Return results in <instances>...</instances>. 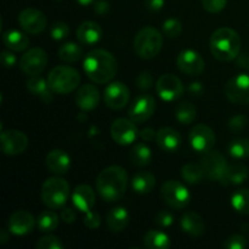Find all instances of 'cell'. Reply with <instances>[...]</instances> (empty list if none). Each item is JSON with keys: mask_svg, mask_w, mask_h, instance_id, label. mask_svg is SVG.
<instances>
[{"mask_svg": "<svg viewBox=\"0 0 249 249\" xmlns=\"http://www.w3.org/2000/svg\"><path fill=\"white\" fill-rule=\"evenodd\" d=\"M83 67L88 78L96 84H106L111 82L118 72V62L116 57L104 49L90 51L85 56Z\"/></svg>", "mask_w": 249, "mask_h": 249, "instance_id": "6da1fadb", "label": "cell"}, {"mask_svg": "<svg viewBox=\"0 0 249 249\" xmlns=\"http://www.w3.org/2000/svg\"><path fill=\"white\" fill-rule=\"evenodd\" d=\"M128 186V174L124 168L111 165L105 168L96 179V189L102 199L106 202H117L124 196Z\"/></svg>", "mask_w": 249, "mask_h": 249, "instance_id": "7a4b0ae2", "label": "cell"}, {"mask_svg": "<svg viewBox=\"0 0 249 249\" xmlns=\"http://www.w3.org/2000/svg\"><path fill=\"white\" fill-rule=\"evenodd\" d=\"M209 46L212 55L216 60L221 62H230L240 55L241 38L232 28L223 27L212 34Z\"/></svg>", "mask_w": 249, "mask_h": 249, "instance_id": "3957f363", "label": "cell"}, {"mask_svg": "<svg viewBox=\"0 0 249 249\" xmlns=\"http://www.w3.org/2000/svg\"><path fill=\"white\" fill-rule=\"evenodd\" d=\"M163 46V36L160 31L153 27H143L138 32L134 39V50L142 60H152L160 53Z\"/></svg>", "mask_w": 249, "mask_h": 249, "instance_id": "277c9868", "label": "cell"}, {"mask_svg": "<svg viewBox=\"0 0 249 249\" xmlns=\"http://www.w3.org/2000/svg\"><path fill=\"white\" fill-rule=\"evenodd\" d=\"M48 83L55 94H70L79 85L80 74L77 70L70 66H56L49 72Z\"/></svg>", "mask_w": 249, "mask_h": 249, "instance_id": "5b68a950", "label": "cell"}, {"mask_svg": "<svg viewBox=\"0 0 249 249\" xmlns=\"http://www.w3.org/2000/svg\"><path fill=\"white\" fill-rule=\"evenodd\" d=\"M41 201L48 208L60 209L67 203L70 197V185L58 177L49 178L41 186Z\"/></svg>", "mask_w": 249, "mask_h": 249, "instance_id": "8992f818", "label": "cell"}, {"mask_svg": "<svg viewBox=\"0 0 249 249\" xmlns=\"http://www.w3.org/2000/svg\"><path fill=\"white\" fill-rule=\"evenodd\" d=\"M160 196L162 199L174 209L185 208L190 203L191 195L187 187L180 181L168 180L160 187Z\"/></svg>", "mask_w": 249, "mask_h": 249, "instance_id": "52a82bcc", "label": "cell"}, {"mask_svg": "<svg viewBox=\"0 0 249 249\" xmlns=\"http://www.w3.org/2000/svg\"><path fill=\"white\" fill-rule=\"evenodd\" d=\"M229 101L238 105L249 104V74H237L230 78L224 87Z\"/></svg>", "mask_w": 249, "mask_h": 249, "instance_id": "ba28073f", "label": "cell"}, {"mask_svg": "<svg viewBox=\"0 0 249 249\" xmlns=\"http://www.w3.org/2000/svg\"><path fill=\"white\" fill-rule=\"evenodd\" d=\"M48 66V53L40 48H32L22 55L19 60V68L24 74L39 75Z\"/></svg>", "mask_w": 249, "mask_h": 249, "instance_id": "9c48e42d", "label": "cell"}, {"mask_svg": "<svg viewBox=\"0 0 249 249\" xmlns=\"http://www.w3.org/2000/svg\"><path fill=\"white\" fill-rule=\"evenodd\" d=\"M157 94L163 101L172 102L180 99L184 94V85L181 80L174 74H163L158 78L157 84H156Z\"/></svg>", "mask_w": 249, "mask_h": 249, "instance_id": "30bf717a", "label": "cell"}, {"mask_svg": "<svg viewBox=\"0 0 249 249\" xmlns=\"http://www.w3.org/2000/svg\"><path fill=\"white\" fill-rule=\"evenodd\" d=\"M18 23L21 28L28 34H39L45 31L48 19L43 11L34 7H27L18 15Z\"/></svg>", "mask_w": 249, "mask_h": 249, "instance_id": "8fae6325", "label": "cell"}, {"mask_svg": "<svg viewBox=\"0 0 249 249\" xmlns=\"http://www.w3.org/2000/svg\"><path fill=\"white\" fill-rule=\"evenodd\" d=\"M201 164L206 172V177L211 180L221 181L228 170V163L225 157L219 151H208L201 160Z\"/></svg>", "mask_w": 249, "mask_h": 249, "instance_id": "7c38bea8", "label": "cell"}, {"mask_svg": "<svg viewBox=\"0 0 249 249\" xmlns=\"http://www.w3.org/2000/svg\"><path fill=\"white\" fill-rule=\"evenodd\" d=\"M189 141L191 147L199 153H206L214 147L215 134L211 126L206 124H197L189 134Z\"/></svg>", "mask_w": 249, "mask_h": 249, "instance_id": "4fadbf2b", "label": "cell"}, {"mask_svg": "<svg viewBox=\"0 0 249 249\" xmlns=\"http://www.w3.org/2000/svg\"><path fill=\"white\" fill-rule=\"evenodd\" d=\"M111 136L118 145L126 146L133 143L139 136L135 122L130 118H118L112 123Z\"/></svg>", "mask_w": 249, "mask_h": 249, "instance_id": "5bb4252c", "label": "cell"}, {"mask_svg": "<svg viewBox=\"0 0 249 249\" xmlns=\"http://www.w3.org/2000/svg\"><path fill=\"white\" fill-rule=\"evenodd\" d=\"M156 111V101L151 95L141 94L133 101L128 111V116L135 123H142L150 119Z\"/></svg>", "mask_w": 249, "mask_h": 249, "instance_id": "9a60e30c", "label": "cell"}, {"mask_svg": "<svg viewBox=\"0 0 249 249\" xmlns=\"http://www.w3.org/2000/svg\"><path fill=\"white\" fill-rule=\"evenodd\" d=\"M1 150L6 156H17L23 153L28 147V138L19 130L1 131Z\"/></svg>", "mask_w": 249, "mask_h": 249, "instance_id": "2e32d148", "label": "cell"}, {"mask_svg": "<svg viewBox=\"0 0 249 249\" xmlns=\"http://www.w3.org/2000/svg\"><path fill=\"white\" fill-rule=\"evenodd\" d=\"M130 91L122 82H112L104 91V101L111 109H122L128 105Z\"/></svg>", "mask_w": 249, "mask_h": 249, "instance_id": "e0dca14e", "label": "cell"}, {"mask_svg": "<svg viewBox=\"0 0 249 249\" xmlns=\"http://www.w3.org/2000/svg\"><path fill=\"white\" fill-rule=\"evenodd\" d=\"M177 65L178 68H179L182 73L189 75L202 74V72L204 71V67H206L203 57H202L197 51L191 50V49L182 50L181 53L178 55Z\"/></svg>", "mask_w": 249, "mask_h": 249, "instance_id": "ac0fdd59", "label": "cell"}, {"mask_svg": "<svg viewBox=\"0 0 249 249\" xmlns=\"http://www.w3.org/2000/svg\"><path fill=\"white\" fill-rule=\"evenodd\" d=\"M36 226V219L29 212L16 211L10 215L7 221V229L16 236H23L32 232Z\"/></svg>", "mask_w": 249, "mask_h": 249, "instance_id": "d6986e66", "label": "cell"}, {"mask_svg": "<svg viewBox=\"0 0 249 249\" xmlns=\"http://www.w3.org/2000/svg\"><path fill=\"white\" fill-rule=\"evenodd\" d=\"M100 102V92L95 85L84 84L75 94V104L83 111H92Z\"/></svg>", "mask_w": 249, "mask_h": 249, "instance_id": "ffe728a7", "label": "cell"}, {"mask_svg": "<svg viewBox=\"0 0 249 249\" xmlns=\"http://www.w3.org/2000/svg\"><path fill=\"white\" fill-rule=\"evenodd\" d=\"M156 141L160 150L168 153H173L179 150L180 145H181V135L175 129L167 126V128H162L157 131Z\"/></svg>", "mask_w": 249, "mask_h": 249, "instance_id": "44dd1931", "label": "cell"}, {"mask_svg": "<svg viewBox=\"0 0 249 249\" xmlns=\"http://www.w3.org/2000/svg\"><path fill=\"white\" fill-rule=\"evenodd\" d=\"M77 38L83 45L92 46L99 43L102 38V29L99 23L92 21H85L78 27Z\"/></svg>", "mask_w": 249, "mask_h": 249, "instance_id": "7402d4cb", "label": "cell"}, {"mask_svg": "<svg viewBox=\"0 0 249 249\" xmlns=\"http://www.w3.org/2000/svg\"><path fill=\"white\" fill-rule=\"evenodd\" d=\"M73 204L78 211L87 213L91 211L95 204V192L89 185H79L74 189L72 196Z\"/></svg>", "mask_w": 249, "mask_h": 249, "instance_id": "603a6c76", "label": "cell"}, {"mask_svg": "<svg viewBox=\"0 0 249 249\" xmlns=\"http://www.w3.org/2000/svg\"><path fill=\"white\" fill-rule=\"evenodd\" d=\"M46 167L51 173L57 175H63L68 173L71 168V158L65 151L53 150L46 156Z\"/></svg>", "mask_w": 249, "mask_h": 249, "instance_id": "cb8c5ba5", "label": "cell"}, {"mask_svg": "<svg viewBox=\"0 0 249 249\" xmlns=\"http://www.w3.org/2000/svg\"><path fill=\"white\" fill-rule=\"evenodd\" d=\"M27 90L31 92L32 95H36L39 96L43 100L45 104H50L53 99V94L55 92L50 89L49 87L48 79H44L40 75H32L29 77V79L26 82Z\"/></svg>", "mask_w": 249, "mask_h": 249, "instance_id": "d4e9b609", "label": "cell"}, {"mask_svg": "<svg viewBox=\"0 0 249 249\" xmlns=\"http://www.w3.org/2000/svg\"><path fill=\"white\" fill-rule=\"evenodd\" d=\"M180 226H181V230L191 237H199L203 235L204 229H206L202 216L195 212H186L181 216Z\"/></svg>", "mask_w": 249, "mask_h": 249, "instance_id": "484cf974", "label": "cell"}, {"mask_svg": "<svg viewBox=\"0 0 249 249\" xmlns=\"http://www.w3.org/2000/svg\"><path fill=\"white\" fill-rule=\"evenodd\" d=\"M107 228L111 232H122L129 224V213L123 207H116L106 216Z\"/></svg>", "mask_w": 249, "mask_h": 249, "instance_id": "4316f807", "label": "cell"}, {"mask_svg": "<svg viewBox=\"0 0 249 249\" xmlns=\"http://www.w3.org/2000/svg\"><path fill=\"white\" fill-rule=\"evenodd\" d=\"M249 177V169L247 165L242 163H235L228 167L225 175L221 179L220 184L229 186V185H240L243 184Z\"/></svg>", "mask_w": 249, "mask_h": 249, "instance_id": "83f0119b", "label": "cell"}, {"mask_svg": "<svg viewBox=\"0 0 249 249\" xmlns=\"http://www.w3.org/2000/svg\"><path fill=\"white\" fill-rule=\"evenodd\" d=\"M5 46L12 51H24L29 46V38L26 33L17 29H9L2 33Z\"/></svg>", "mask_w": 249, "mask_h": 249, "instance_id": "f1b7e54d", "label": "cell"}, {"mask_svg": "<svg viewBox=\"0 0 249 249\" xmlns=\"http://www.w3.org/2000/svg\"><path fill=\"white\" fill-rule=\"evenodd\" d=\"M131 186L135 192L140 195H147L153 191L156 186V177L150 172H140L134 175Z\"/></svg>", "mask_w": 249, "mask_h": 249, "instance_id": "f546056e", "label": "cell"}, {"mask_svg": "<svg viewBox=\"0 0 249 249\" xmlns=\"http://www.w3.org/2000/svg\"><path fill=\"white\" fill-rule=\"evenodd\" d=\"M143 245L148 249H168L170 248L169 236L160 230H150L143 237Z\"/></svg>", "mask_w": 249, "mask_h": 249, "instance_id": "4dcf8cb0", "label": "cell"}, {"mask_svg": "<svg viewBox=\"0 0 249 249\" xmlns=\"http://www.w3.org/2000/svg\"><path fill=\"white\" fill-rule=\"evenodd\" d=\"M130 160L136 167H146L152 160V152L146 143H136L130 151Z\"/></svg>", "mask_w": 249, "mask_h": 249, "instance_id": "1f68e13d", "label": "cell"}, {"mask_svg": "<svg viewBox=\"0 0 249 249\" xmlns=\"http://www.w3.org/2000/svg\"><path fill=\"white\" fill-rule=\"evenodd\" d=\"M206 177L202 164L197 163H187L181 168V178L185 180V182L191 185H196L202 182V180Z\"/></svg>", "mask_w": 249, "mask_h": 249, "instance_id": "d6a6232c", "label": "cell"}, {"mask_svg": "<svg viewBox=\"0 0 249 249\" xmlns=\"http://www.w3.org/2000/svg\"><path fill=\"white\" fill-rule=\"evenodd\" d=\"M197 116V109L194 104L189 101L180 102L175 108V117H177L178 122L181 124H191L192 122L196 119Z\"/></svg>", "mask_w": 249, "mask_h": 249, "instance_id": "836d02e7", "label": "cell"}, {"mask_svg": "<svg viewBox=\"0 0 249 249\" xmlns=\"http://www.w3.org/2000/svg\"><path fill=\"white\" fill-rule=\"evenodd\" d=\"M58 57L65 62H77L83 56V49L75 43H65L58 49Z\"/></svg>", "mask_w": 249, "mask_h": 249, "instance_id": "e575fe53", "label": "cell"}, {"mask_svg": "<svg viewBox=\"0 0 249 249\" xmlns=\"http://www.w3.org/2000/svg\"><path fill=\"white\" fill-rule=\"evenodd\" d=\"M231 206L237 213L248 215L249 214V190H237L231 196Z\"/></svg>", "mask_w": 249, "mask_h": 249, "instance_id": "d590c367", "label": "cell"}, {"mask_svg": "<svg viewBox=\"0 0 249 249\" xmlns=\"http://www.w3.org/2000/svg\"><path fill=\"white\" fill-rule=\"evenodd\" d=\"M58 215L53 211H44L39 214L38 220V229L41 232H51V231L56 230L58 226Z\"/></svg>", "mask_w": 249, "mask_h": 249, "instance_id": "8d00e7d4", "label": "cell"}, {"mask_svg": "<svg viewBox=\"0 0 249 249\" xmlns=\"http://www.w3.org/2000/svg\"><path fill=\"white\" fill-rule=\"evenodd\" d=\"M228 152L235 160H245L249 157V140L248 139H235L230 141Z\"/></svg>", "mask_w": 249, "mask_h": 249, "instance_id": "74e56055", "label": "cell"}, {"mask_svg": "<svg viewBox=\"0 0 249 249\" xmlns=\"http://www.w3.org/2000/svg\"><path fill=\"white\" fill-rule=\"evenodd\" d=\"M163 34L167 38H178L182 32V24L177 18H168L163 22Z\"/></svg>", "mask_w": 249, "mask_h": 249, "instance_id": "f35d334b", "label": "cell"}, {"mask_svg": "<svg viewBox=\"0 0 249 249\" xmlns=\"http://www.w3.org/2000/svg\"><path fill=\"white\" fill-rule=\"evenodd\" d=\"M63 243L58 237L53 235H48L41 237L40 240L36 242V249H63Z\"/></svg>", "mask_w": 249, "mask_h": 249, "instance_id": "ab89813d", "label": "cell"}, {"mask_svg": "<svg viewBox=\"0 0 249 249\" xmlns=\"http://www.w3.org/2000/svg\"><path fill=\"white\" fill-rule=\"evenodd\" d=\"M50 34L53 40H62L70 34V27L65 22H56L51 26Z\"/></svg>", "mask_w": 249, "mask_h": 249, "instance_id": "60d3db41", "label": "cell"}, {"mask_svg": "<svg viewBox=\"0 0 249 249\" xmlns=\"http://www.w3.org/2000/svg\"><path fill=\"white\" fill-rule=\"evenodd\" d=\"M228 0H202V6L211 14H218L225 9Z\"/></svg>", "mask_w": 249, "mask_h": 249, "instance_id": "b9f144b4", "label": "cell"}, {"mask_svg": "<svg viewBox=\"0 0 249 249\" xmlns=\"http://www.w3.org/2000/svg\"><path fill=\"white\" fill-rule=\"evenodd\" d=\"M136 87L140 90L145 91V90H150L152 88L153 84V77L148 71H145V72H141L140 74L136 77L135 79Z\"/></svg>", "mask_w": 249, "mask_h": 249, "instance_id": "7bdbcfd3", "label": "cell"}, {"mask_svg": "<svg viewBox=\"0 0 249 249\" xmlns=\"http://www.w3.org/2000/svg\"><path fill=\"white\" fill-rule=\"evenodd\" d=\"M155 221L160 228H169L174 223V215H173L172 212L162 209V211H160L156 214Z\"/></svg>", "mask_w": 249, "mask_h": 249, "instance_id": "ee69618b", "label": "cell"}, {"mask_svg": "<svg viewBox=\"0 0 249 249\" xmlns=\"http://www.w3.org/2000/svg\"><path fill=\"white\" fill-rule=\"evenodd\" d=\"M247 123L248 121L245 116H241V114L240 116H235L229 121V129L232 133L238 134L247 126Z\"/></svg>", "mask_w": 249, "mask_h": 249, "instance_id": "f6af8a7d", "label": "cell"}, {"mask_svg": "<svg viewBox=\"0 0 249 249\" xmlns=\"http://www.w3.org/2000/svg\"><path fill=\"white\" fill-rule=\"evenodd\" d=\"M246 246H247V241L241 235L231 236L224 243V247L226 249H245Z\"/></svg>", "mask_w": 249, "mask_h": 249, "instance_id": "bcb514c9", "label": "cell"}, {"mask_svg": "<svg viewBox=\"0 0 249 249\" xmlns=\"http://www.w3.org/2000/svg\"><path fill=\"white\" fill-rule=\"evenodd\" d=\"M84 225L87 228L91 229V230H95V229L100 228L101 225V218H100V214L96 213V212H87L85 213L84 218Z\"/></svg>", "mask_w": 249, "mask_h": 249, "instance_id": "7dc6e473", "label": "cell"}, {"mask_svg": "<svg viewBox=\"0 0 249 249\" xmlns=\"http://www.w3.org/2000/svg\"><path fill=\"white\" fill-rule=\"evenodd\" d=\"M60 218L65 221L66 224H73L77 219V213L74 212V209L71 208V207H62V211H61Z\"/></svg>", "mask_w": 249, "mask_h": 249, "instance_id": "c3c4849f", "label": "cell"}, {"mask_svg": "<svg viewBox=\"0 0 249 249\" xmlns=\"http://www.w3.org/2000/svg\"><path fill=\"white\" fill-rule=\"evenodd\" d=\"M1 61H2V65H4V67L11 68L16 65L17 57L11 53V51H2Z\"/></svg>", "mask_w": 249, "mask_h": 249, "instance_id": "681fc988", "label": "cell"}, {"mask_svg": "<svg viewBox=\"0 0 249 249\" xmlns=\"http://www.w3.org/2000/svg\"><path fill=\"white\" fill-rule=\"evenodd\" d=\"M94 11L96 12L97 15H104L108 14L109 11V4L106 0H97V1L94 2Z\"/></svg>", "mask_w": 249, "mask_h": 249, "instance_id": "f907efd6", "label": "cell"}, {"mask_svg": "<svg viewBox=\"0 0 249 249\" xmlns=\"http://www.w3.org/2000/svg\"><path fill=\"white\" fill-rule=\"evenodd\" d=\"M145 6L148 11L158 12L164 6V0H145Z\"/></svg>", "mask_w": 249, "mask_h": 249, "instance_id": "816d5d0a", "label": "cell"}, {"mask_svg": "<svg viewBox=\"0 0 249 249\" xmlns=\"http://www.w3.org/2000/svg\"><path fill=\"white\" fill-rule=\"evenodd\" d=\"M187 90H189V94L191 95V96H201L202 92H203V90H204V88H203V85H202V83L194 82L189 85Z\"/></svg>", "mask_w": 249, "mask_h": 249, "instance_id": "f5cc1de1", "label": "cell"}, {"mask_svg": "<svg viewBox=\"0 0 249 249\" xmlns=\"http://www.w3.org/2000/svg\"><path fill=\"white\" fill-rule=\"evenodd\" d=\"M139 135L143 141H152L157 136V133L152 128H145L139 133Z\"/></svg>", "mask_w": 249, "mask_h": 249, "instance_id": "db71d44e", "label": "cell"}, {"mask_svg": "<svg viewBox=\"0 0 249 249\" xmlns=\"http://www.w3.org/2000/svg\"><path fill=\"white\" fill-rule=\"evenodd\" d=\"M237 65L238 67L249 71V53H243L237 56Z\"/></svg>", "mask_w": 249, "mask_h": 249, "instance_id": "11a10c76", "label": "cell"}, {"mask_svg": "<svg viewBox=\"0 0 249 249\" xmlns=\"http://www.w3.org/2000/svg\"><path fill=\"white\" fill-rule=\"evenodd\" d=\"M9 241V235L6 230H0V245H5Z\"/></svg>", "mask_w": 249, "mask_h": 249, "instance_id": "9f6ffc18", "label": "cell"}, {"mask_svg": "<svg viewBox=\"0 0 249 249\" xmlns=\"http://www.w3.org/2000/svg\"><path fill=\"white\" fill-rule=\"evenodd\" d=\"M75 1H77L78 4L82 5V6H88V5L95 2V0H75Z\"/></svg>", "mask_w": 249, "mask_h": 249, "instance_id": "6f0895ef", "label": "cell"}, {"mask_svg": "<svg viewBox=\"0 0 249 249\" xmlns=\"http://www.w3.org/2000/svg\"><path fill=\"white\" fill-rule=\"evenodd\" d=\"M57 1H61V0H57Z\"/></svg>", "mask_w": 249, "mask_h": 249, "instance_id": "680465c9", "label": "cell"}]
</instances>
